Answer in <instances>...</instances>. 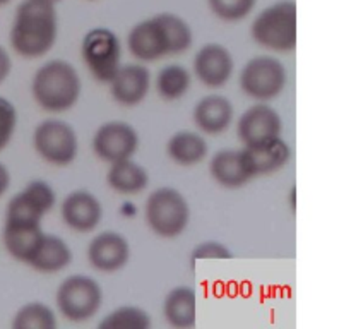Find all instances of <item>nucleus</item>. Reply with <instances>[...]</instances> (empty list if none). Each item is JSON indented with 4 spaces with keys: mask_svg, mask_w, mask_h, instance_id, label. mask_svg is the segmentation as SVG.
I'll use <instances>...</instances> for the list:
<instances>
[{
    "mask_svg": "<svg viewBox=\"0 0 351 329\" xmlns=\"http://www.w3.org/2000/svg\"><path fill=\"white\" fill-rule=\"evenodd\" d=\"M194 33L185 19L173 12H160L137 23L127 34L130 53L141 62H156L187 51Z\"/></svg>",
    "mask_w": 351,
    "mask_h": 329,
    "instance_id": "f257e3e1",
    "label": "nucleus"
},
{
    "mask_svg": "<svg viewBox=\"0 0 351 329\" xmlns=\"http://www.w3.org/2000/svg\"><path fill=\"white\" fill-rule=\"evenodd\" d=\"M58 34L57 5L48 0H23L10 26V47L19 57L33 60L53 48Z\"/></svg>",
    "mask_w": 351,
    "mask_h": 329,
    "instance_id": "f03ea898",
    "label": "nucleus"
},
{
    "mask_svg": "<svg viewBox=\"0 0 351 329\" xmlns=\"http://www.w3.org/2000/svg\"><path fill=\"white\" fill-rule=\"evenodd\" d=\"M81 77L74 65L67 60L47 62L41 65L31 81V95L41 110L48 113L69 112L81 96Z\"/></svg>",
    "mask_w": 351,
    "mask_h": 329,
    "instance_id": "7ed1b4c3",
    "label": "nucleus"
},
{
    "mask_svg": "<svg viewBox=\"0 0 351 329\" xmlns=\"http://www.w3.org/2000/svg\"><path fill=\"white\" fill-rule=\"evenodd\" d=\"M297 3L280 0L261 10L250 26V36L263 48L293 51L297 48Z\"/></svg>",
    "mask_w": 351,
    "mask_h": 329,
    "instance_id": "20e7f679",
    "label": "nucleus"
},
{
    "mask_svg": "<svg viewBox=\"0 0 351 329\" xmlns=\"http://www.w3.org/2000/svg\"><path fill=\"white\" fill-rule=\"evenodd\" d=\"M144 218L154 235L161 239H175L189 226L191 206L177 188L160 187L147 195Z\"/></svg>",
    "mask_w": 351,
    "mask_h": 329,
    "instance_id": "39448f33",
    "label": "nucleus"
},
{
    "mask_svg": "<svg viewBox=\"0 0 351 329\" xmlns=\"http://www.w3.org/2000/svg\"><path fill=\"white\" fill-rule=\"evenodd\" d=\"M58 312L67 321L84 322L95 317L103 304V290L98 281L86 274H72L58 284L55 295Z\"/></svg>",
    "mask_w": 351,
    "mask_h": 329,
    "instance_id": "423d86ee",
    "label": "nucleus"
},
{
    "mask_svg": "<svg viewBox=\"0 0 351 329\" xmlns=\"http://www.w3.org/2000/svg\"><path fill=\"white\" fill-rule=\"evenodd\" d=\"M240 89L249 98L261 103L276 99L288 84V71L283 62L276 57L261 55L243 65L240 72Z\"/></svg>",
    "mask_w": 351,
    "mask_h": 329,
    "instance_id": "0eeeda50",
    "label": "nucleus"
},
{
    "mask_svg": "<svg viewBox=\"0 0 351 329\" xmlns=\"http://www.w3.org/2000/svg\"><path fill=\"white\" fill-rule=\"evenodd\" d=\"M81 55L93 77L103 84H108L122 65V45L108 27L89 29L82 38Z\"/></svg>",
    "mask_w": 351,
    "mask_h": 329,
    "instance_id": "6e6552de",
    "label": "nucleus"
},
{
    "mask_svg": "<svg viewBox=\"0 0 351 329\" xmlns=\"http://www.w3.org/2000/svg\"><path fill=\"white\" fill-rule=\"evenodd\" d=\"M33 147L38 156L51 167H69L77 158V134L64 120H43L33 132Z\"/></svg>",
    "mask_w": 351,
    "mask_h": 329,
    "instance_id": "1a4fd4ad",
    "label": "nucleus"
},
{
    "mask_svg": "<svg viewBox=\"0 0 351 329\" xmlns=\"http://www.w3.org/2000/svg\"><path fill=\"white\" fill-rule=\"evenodd\" d=\"M139 147V134L130 123L112 120L98 127L93 136V151L106 163L129 160Z\"/></svg>",
    "mask_w": 351,
    "mask_h": 329,
    "instance_id": "9d476101",
    "label": "nucleus"
},
{
    "mask_svg": "<svg viewBox=\"0 0 351 329\" xmlns=\"http://www.w3.org/2000/svg\"><path fill=\"white\" fill-rule=\"evenodd\" d=\"M55 202H57V195H55L53 187L45 180L36 178L10 199L5 209V219L41 223L45 215L51 211Z\"/></svg>",
    "mask_w": 351,
    "mask_h": 329,
    "instance_id": "9b49d317",
    "label": "nucleus"
},
{
    "mask_svg": "<svg viewBox=\"0 0 351 329\" xmlns=\"http://www.w3.org/2000/svg\"><path fill=\"white\" fill-rule=\"evenodd\" d=\"M281 132H283V120L280 113L266 103L247 108L237 123V136L243 146H254L276 139Z\"/></svg>",
    "mask_w": 351,
    "mask_h": 329,
    "instance_id": "f8f14e48",
    "label": "nucleus"
},
{
    "mask_svg": "<svg viewBox=\"0 0 351 329\" xmlns=\"http://www.w3.org/2000/svg\"><path fill=\"white\" fill-rule=\"evenodd\" d=\"M235 71L232 51L219 43H208L195 53L194 74L206 88H223Z\"/></svg>",
    "mask_w": 351,
    "mask_h": 329,
    "instance_id": "ddd939ff",
    "label": "nucleus"
},
{
    "mask_svg": "<svg viewBox=\"0 0 351 329\" xmlns=\"http://www.w3.org/2000/svg\"><path fill=\"white\" fill-rule=\"evenodd\" d=\"M60 216L65 225L74 232L89 233L101 221L103 206L95 194L79 188L67 194L62 201Z\"/></svg>",
    "mask_w": 351,
    "mask_h": 329,
    "instance_id": "4468645a",
    "label": "nucleus"
},
{
    "mask_svg": "<svg viewBox=\"0 0 351 329\" xmlns=\"http://www.w3.org/2000/svg\"><path fill=\"white\" fill-rule=\"evenodd\" d=\"M130 259V245L125 236L117 232H101L89 242L88 260L96 271L115 273Z\"/></svg>",
    "mask_w": 351,
    "mask_h": 329,
    "instance_id": "2eb2a0df",
    "label": "nucleus"
},
{
    "mask_svg": "<svg viewBox=\"0 0 351 329\" xmlns=\"http://www.w3.org/2000/svg\"><path fill=\"white\" fill-rule=\"evenodd\" d=\"M110 93L113 99L123 106H136L146 99L151 88V72L146 65H120L112 77Z\"/></svg>",
    "mask_w": 351,
    "mask_h": 329,
    "instance_id": "dca6fc26",
    "label": "nucleus"
},
{
    "mask_svg": "<svg viewBox=\"0 0 351 329\" xmlns=\"http://www.w3.org/2000/svg\"><path fill=\"white\" fill-rule=\"evenodd\" d=\"M242 154L245 158L250 173L256 178L257 175L274 173L287 167L291 156V149L287 141L280 136L276 139L266 141V143L243 146Z\"/></svg>",
    "mask_w": 351,
    "mask_h": 329,
    "instance_id": "f3484780",
    "label": "nucleus"
},
{
    "mask_svg": "<svg viewBox=\"0 0 351 329\" xmlns=\"http://www.w3.org/2000/svg\"><path fill=\"white\" fill-rule=\"evenodd\" d=\"M233 110L232 101L221 95H208L199 99L194 106L192 119L197 129L204 134H221L232 125Z\"/></svg>",
    "mask_w": 351,
    "mask_h": 329,
    "instance_id": "a211bd4d",
    "label": "nucleus"
},
{
    "mask_svg": "<svg viewBox=\"0 0 351 329\" xmlns=\"http://www.w3.org/2000/svg\"><path fill=\"white\" fill-rule=\"evenodd\" d=\"M45 232L41 223L14 221L5 219L3 223V245L5 250L19 263L27 264L34 250L40 245Z\"/></svg>",
    "mask_w": 351,
    "mask_h": 329,
    "instance_id": "6ab92c4d",
    "label": "nucleus"
},
{
    "mask_svg": "<svg viewBox=\"0 0 351 329\" xmlns=\"http://www.w3.org/2000/svg\"><path fill=\"white\" fill-rule=\"evenodd\" d=\"M213 180L226 188H239L254 178L245 163L242 149H221L209 161Z\"/></svg>",
    "mask_w": 351,
    "mask_h": 329,
    "instance_id": "aec40b11",
    "label": "nucleus"
},
{
    "mask_svg": "<svg viewBox=\"0 0 351 329\" xmlns=\"http://www.w3.org/2000/svg\"><path fill=\"white\" fill-rule=\"evenodd\" d=\"M163 315L171 328H194L197 319V295L194 288L177 287L168 291L163 302Z\"/></svg>",
    "mask_w": 351,
    "mask_h": 329,
    "instance_id": "412c9836",
    "label": "nucleus"
},
{
    "mask_svg": "<svg viewBox=\"0 0 351 329\" xmlns=\"http://www.w3.org/2000/svg\"><path fill=\"white\" fill-rule=\"evenodd\" d=\"M106 184L117 194L137 195L146 191L149 185V173L146 171V168L129 158V160L110 163Z\"/></svg>",
    "mask_w": 351,
    "mask_h": 329,
    "instance_id": "4be33fe9",
    "label": "nucleus"
},
{
    "mask_svg": "<svg viewBox=\"0 0 351 329\" xmlns=\"http://www.w3.org/2000/svg\"><path fill=\"white\" fill-rule=\"evenodd\" d=\"M72 260V250L64 239L45 233L40 245L31 256L27 266L40 273H58L65 269Z\"/></svg>",
    "mask_w": 351,
    "mask_h": 329,
    "instance_id": "5701e85b",
    "label": "nucleus"
},
{
    "mask_svg": "<svg viewBox=\"0 0 351 329\" xmlns=\"http://www.w3.org/2000/svg\"><path fill=\"white\" fill-rule=\"evenodd\" d=\"M208 143L194 130H178L168 139L167 154L180 167H195L208 156Z\"/></svg>",
    "mask_w": 351,
    "mask_h": 329,
    "instance_id": "b1692460",
    "label": "nucleus"
},
{
    "mask_svg": "<svg viewBox=\"0 0 351 329\" xmlns=\"http://www.w3.org/2000/svg\"><path fill=\"white\" fill-rule=\"evenodd\" d=\"M191 72L180 64H171L161 69L156 75V91L165 101H177L191 89Z\"/></svg>",
    "mask_w": 351,
    "mask_h": 329,
    "instance_id": "393cba45",
    "label": "nucleus"
},
{
    "mask_svg": "<svg viewBox=\"0 0 351 329\" xmlns=\"http://www.w3.org/2000/svg\"><path fill=\"white\" fill-rule=\"evenodd\" d=\"M57 317L48 305L41 302H29L16 312L12 329H55Z\"/></svg>",
    "mask_w": 351,
    "mask_h": 329,
    "instance_id": "a878e982",
    "label": "nucleus"
},
{
    "mask_svg": "<svg viewBox=\"0 0 351 329\" xmlns=\"http://www.w3.org/2000/svg\"><path fill=\"white\" fill-rule=\"evenodd\" d=\"M99 329H149L151 315L136 305H123L110 312L98 324Z\"/></svg>",
    "mask_w": 351,
    "mask_h": 329,
    "instance_id": "bb28decb",
    "label": "nucleus"
},
{
    "mask_svg": "<svg viewBox=\"0 0 351 329\" xmlns=\"http://www.w3.org/2000/svg\"><path fill=\"white\" fill-rule=\"evenodd\" d=\"M257 0H208L211 12L226 23H237L252 14Z\"/></svg>",
    "mask_w": 351,
    "mask_h": 329,
    "instance_id": "cd10ccee",
    "label": "nucleus"
},
{
    "mask_svg": "<svg viewBox=\"0 0 351 329\" xmlns=\"http://www.w3.org/2000/svg\"><path fill=\"white\" fill-rule=\"evenodd\" d=\"M17 127V110L12 101L0 96V151L5 149L12 141Z\"/></svg>",
    "mask_w": 351,
    "mask_h": 329,
    "instance_id": "c85d7f7f",
    "label": "nucleus"
},
{
    "mask_svg": "<svg viewBox=\"0 0 351 329\" xmlns=\"http://www.w3.org/2000/svg\"><path fill=\"white\" fill-rule=\"evenodd\" d=\"M232 256L233 254L230 252V249L225 243L216 242V240H208V242H202L194 247L191 259L195 263V260L206 259H230Z\"/></svg>",
    "mask_w": 351,
    "mask_h": 329,
    "instance_id": "c756f323",
    "label": "nucleus"
},
{
    "mask_svg": "<svg viewBox=\"0 0 351 329\" xmlns=\"http://www.w3.org/2000/svg\"><path fill=\"white\" fill-rule=\"evenodd\" d=\"M10 71H12V60H10V55L9 51L0 45V84L9 77Z\"/></svg>",
    "mask_w": 351,
    "mask_h": 329,
    "instance_id": "7c9ffc66",
    "label": "nucleus"
},
{
    "mask_svg": "<svg viewBox=\"0 0 351 329\" xmlns=\"http://www.w3.org/2000/svg\"><path fill=\"white\" fill-rule=\"evenodd\" d=\"M10 187V173L7 170L5 164L0 163V197L7 192V188Z\"/></svg>",
    "mask_w": 351,
    "mask_h": 329,
    "instance_id": "2f4dec72",
    "label": "nucleus"
},
{
    "mask_svg": "<svg viewBox=\"0 0 351 329\" xmlns=\"http://www.w3.org/2000/svg\"><path fill=\"white\" fill-rule=\"evenodd\" d=\"M9 2H10V0H0V7L7 5V3H9Z\"/></svg>",
    "mask_w": 351,
    "mask_h": 329,
    "instance_id": "473e14b6",
    "label": "nucleus"
},
{
    "mask_svg": "<svg viewBox=\"0 0 351 329\" xmlns=\"http://www.w3.org/2000/svg\"><path fill=\"white\" fill-rule=\"evenodd\" d=\"M48 2H51V3H55V5H57V3H60L62 0H48Z\"/></svg>",
    "mask_w": 351,
    "mask_h": 329,
    "instance_id": "72a5a7b5",
    "label": "nucleus"
}]
</instances>
